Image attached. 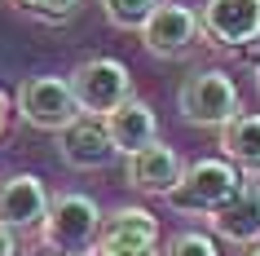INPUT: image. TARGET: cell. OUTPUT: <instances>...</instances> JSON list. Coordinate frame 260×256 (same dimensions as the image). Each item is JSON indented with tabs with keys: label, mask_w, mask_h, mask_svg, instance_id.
Instances as JSON below:
<instances>
[{
	"label": "cell",
	"mask_w": 260,
	"mask_h": 256,
	"mask_svg": "<svg viewBox=\"0 0 260 256\" xmlns=\"http://www.w3.org/2000/svg\"><path fill=\"white\" fill-rule=\"evenodd\" d=\"M164 256H220L216 230H181L164 247Z\"/></svg>",
	"instance_id": "cell-15"
},
{
	"label": "cell",
	"mask_w": 260,
	"mask_h": 256,
	"mask_svg": "<svg viewBox=\"0 0 260 256\" xmlns=\"http://www.w3.org/2000/svg\"><path fill=\"white\" fill-rule=\"evenodd\" d=\"M256 89H260V67H256Z\"/></svg>",
	"instance_id": "cell-22"
},
{
	"label": "cell",
	"mask_w": 260,
	"mask_h": 256,
	"mask_svg": "<svg viewBox=\"0 0 260 256\" xmlns=\"http://www.w3.org/2000/svg\"><path fill=\"white\" fill-rule=\"evenodd\" d=\"M199 27L216 49H247L260 40V0H207L199 9Z\"/></svg>",
	"instance_id": "cell-8"
},
{
	"label": "cell",
	"mask_w": 260,
	"mask_h": 256,
	"mask_svg": "<svg viewBox=\"0 0 260 256\" xmlns=\"http://www.w3.org/2000/svg\"><path fill=\"white\" fill-rule=\"evenodd\" d=\"M49 186H44V177L36 173H9L0 177V225H9L14 234H40L44 216H49Z\"/></svg>",
	"instance_id": "cell-9"
},
{
	"label": "cell",
	"mask_w": 260,
	"mask_h": 256,
	"mask_svg": "<svg viewBox=\"0 0 260 256\" xmlns=\"http://www.w3.org/2000/svg\"><path fill=\"white\" fill-rule=\"evenodd\" d=\"M243 186H247V177L238 163H230L225 155H207V159L185 163L177 190L168 194V208L181 216H216L225 203L238 199Z\"/></svg>",
	"instance_id": "cell-1"
},
{
	"label": "cell",
	"mask_w": 260,
	"mask_h": 256,
	"mask_svg": "<svg viewBox=\"0 0 260 256\" xmlns=\"http://www.w3.org/2000/svg\"><path fill=\"white\" fill-rule=\"evenodd\" d=\"M9 120H14V97L0 89V137L9 133Z\"/></svg>",
	"instance_id": "cell-18"
},
{
	"label": "cell",
	"mask_w": 260,
	"mask_h": 256,
	"mask_svg": "<svg viewBox=\"0 0 260 256\" xmlns=\"http://www.w3.org/2000/svg\"><path fill=\"white\" fill-rule=\"evenodd\" d=\"M159 239H164L159 216L123 203V208H110L102 216V230L93 239V256H164Z\"/></svg>",
	"instance_id": "cell-5"
},
{
	"label": "cell",
	"mask_w": 260,
	"mask_h": 256,
	"mask_svg": "<svg viewBox=\"0 0 260 256\" xmlns=\"http://www.w3.org/2000/svg\"><path fill=\"white\" fill-rule=\"evenodd\" d=\"M247 256H260V239H256V243H251V247H247Z\"/></svg>",
	"instance_id": "cell-21"
},
{
	"label": "cell",
	"mask_w": 260,
	"mask_h": 256,
	"mask_svg": "<svg viewBox=\"0 0 260 256\" xmlns=\"http://www.w3.org/2000/svg\"><path fill=\"white\" fill-rule=\"evenodd\" d=\"M67 80H71V93L80 102V110L97 115V120L106 110H115L123 97H133V71L119 58H84Z\"/></svg>",
	"instance_id": "cell-6"
},
{
	"label": "cell",
	"mask_w": 260,
	"mask_h": 256,
	"mask_svg": "<svg viewBox=\"0 0 260 256\" xmlns=\"http://www.w3.org/2000/svg\"><path fill=\"white\" fill-rule=\"evenodd\" d=\"M0 256H18V234L9 225H0Z\"/></svg>",
	"instance_id": "cell-19"
},
{
	"label": "cell",
	"mask_w": 260,
	"mask_h": 256,
	"mask_svg": "<svg viewBox=\"0 0 260 256\" xmlns=\"http://www.w3.org/2000/svg\"><path fill=\"white\" fill-rule=\"evenodd\" d=\"M102 124H106V133H110L115 155H133V150L159 141V115H154V106L146 97H137V93L123 97L115 110H106Z\"/></svg>",
	"instance_id": "cell-12"
},
{
	"label": "cell",
	"mask_w": 260,
	"mask_h": 256,
	"mask_svg": "<svg viewBox=\"0 0 260 256\" xmlns=\"http://www.w3.org/2000/svg\"><path fill=\"white\" fill-rule=\"evenodd\" d=\"M177 106H181V120L194 124V128H220V124H230L243 110V93H238V84L225 71L203 67L181 84Z\"/></svg>",
	"instance_id": "cell-2"
},
{
	"label": "cell",
	"mask_w": 260,
	"mask_h": 256,
	"mask_svg": "<svg viewBox=\"0 0 260 256\" xmlns=\"http://www.w3.org/2000/svg\"><path fill=\"white\" fill-rule=\"evenodd\" d=\"M220 155L243 173H260V110H238L230 124H220Z\"/></svg>",
	"instance_id": "cell-14"
},
{
	"label": "cell",
	"mask_w": 260,
	"mask_h": 256,
	"mask_svg": "<svg viewBox=\"0 0 260 256\" xmlns=\"http://www.w3.org/2000/svg\"><path fill=\"white\" fill-rule=\"evenodd\" d=\"M18 9H27V14L44 18V22H67L75 9H80V0H14Z\"/></svg>",
	"instance_id": "cell-17"
},
{
	"label": "cell",
	"mask_w": 260,
	"mask_h": 256,
	"mask_svg": "<svg viewBox=\"0 0 260 256\" xmlns=\"http://www.w3.org/2000/svg\"><path fill=\"white\" fill-rule=\"evenodd\" d=\"M14 110L22 115V124L40 128V133H62L67 124H75L84 115L67 75H31V80H22L14 93Z\"/></svg>",
	"instance_id": "cell-4"
},
{
	"label": "cell",
	"mask_w": 260,
	"mask_h": 256,
	"mask_svg": "<svg viewBox=\"0 0 260 256\" xmlns=\"http://www.w3.org/2000/svg\"><path fill=\"white\" fill-rule=\"evenodd\" d=\"M159 5V0H102V14H106L110 27L119 31H137L146 18H150V9Z\"/></svg>",
	"instance_id": "cell-16"
},
{
	"label": "cell",
	"mask_w": 260,
	"mask_h": 256,
	"mask_svg": "<svg viewBox=\"0 0 260 256\" xmlns=\"http://www.w3.org/2000/svg\"><path fill=\"white\" fill-rule=\"evenodd\" d=\"M97 230H102L97 199L80 194V190H67V194H53V203H49V216L40 225V243L49 252H93Z\"/></svg>",
	"instance_id": "cell-3"
},
{
	"label": "cell",
	"mask_w": 260,
	"mask_h": 256,
	"mask_svg": "<svg viewBox=\"0 0 260 256\" xmlns=\"http://www.w3.org/2000/svg\"><path fill=\"white\" fill-rule=\"evenodd\" d=\"M44 256H93V252H44Z\"/></svg>",
	"instance_id": "cell-20"
},
{
	"label": "cell",
	"mask_w": 260,
	"mask_h": 256,
	"mask_svg": "<svg viewBox=\"0 0 260 256\" xmlns=\"http://www.w3.org/2000/svg\"><path fill=\"white\" fill-rule=\"evenodd\" d=\"M57 155H62L67 168L93 173V168H106L115 159V146H110V133L97 115H80L75 124H67L57 133Z\"/></svg>",
	"instance_id": "cell-11"
},
{
	"label": "cell",
	"mask_w": 260,
	"mask_h": 256,
	"mask_svg": "<svg viewBox=\"0 0 260 256\" xmlns=\"http://www.w3.org/2000/svg\"><path fill=\"white\" fill-rule=\"evenodd\" d=\"M141 44H146V53L150 58H185L194 44L203 40V27H199V9L190 5H181V0H159L150 9V18L141 22Z\"/></svg>",
	"instance_id": "cell-7"
},
{
	"label": "cell",
	"mask_w": 260,
	"mask_h": 256,
	"mask_svg": "<svg viewBox=\"0 0 260 256\" xmlns=\"http://www.w3.org/2000/svg\"><path fill=\"white\" fill-rule=\"evenodd\" d=\"M212 230H216L220 243H238V247H251L260 239V181H247L238 190V199L225 203L216 216H207Z\"/></svg>",
	"instance_id": "cell-13"
},
{
	"label": "cell",
	"mask_w": 260,
	"mask_h": 256,
	"mask_svg": "<svg viewBox=\"0 0 260 256\" xmlns=\"http://www.w3.org/2000/svg\"><path fill=\"white\" fill-rule=\"evenodd\" d=\"M181 173H185V159L168 141H150V146L123 155V181L137 194H150V199H168L177 190Z\"/></svg>",
	"instance_id": "cell-10"
}]
</instances>
